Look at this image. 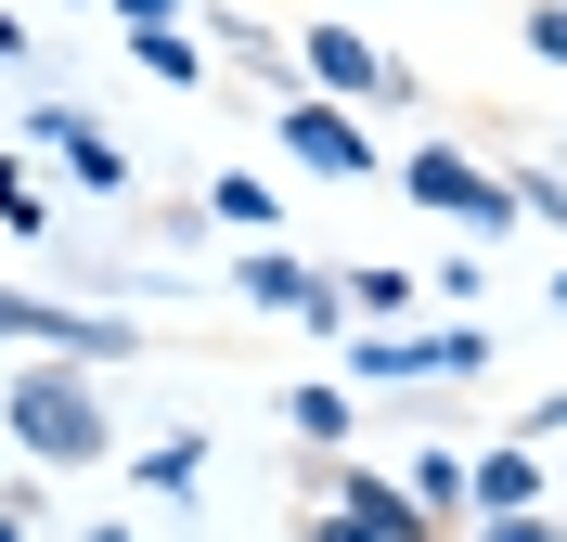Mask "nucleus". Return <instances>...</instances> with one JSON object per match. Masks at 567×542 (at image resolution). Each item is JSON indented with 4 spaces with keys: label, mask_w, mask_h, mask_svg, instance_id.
<instances>
[{
    "label": "nucleus",
    "mask_w": 567,
    "mask_h": 542,
    "mask_svg": "<svg viewBox=\"0 0 567 542\" xmlns=\"http://www.w3.org/2000/svg\"><path fill=\"white\" fill-rule=\"evenodd\" d=\"M0 413H13V439H27L39 466H104V400L78 388L65 361H39V375H13V388H0Z\"/></svg>",
    "instance_id": "obj_1"
},
{
    "label": "nucleus",
    "mask_w": 567,
    "mask_h": 542,
    "mask_svg": "<svg viewBox=\"0 0 567 542\" xmlns=\"http://www.w3.org/2000/svg\"><path fill=\"white\" fill-rule=\"evenodd\" d=\"M0 336L13 349H52V361H116L130 349L116 310H65V297H27V285H0Z\"/></svg>",
    "instance_id": "obj_2"
},
{
    "label": "nucleus",
    "mask_w": 567,
    "mask_h": 542,
    "mask_svg": "<svg viewBox=\"0 0 567 542\" xmlns=\"http://www.w3.org/2000/svg\"><path fill=\"white\" fill-rule=\"evenodd\" d=\"M246 297H258V310H297L310 336L349 324V285H336V272H310V258H284V246H258V258H246Z\"/></svg>",
    "instance_id": "obj_3"
},
{
    "label": "nucleus",
    "mask_w": 567,
    "mask_h": 542,
    "mask_svg": "<svg viewBox=\"0 0 567 542\" xmlns=\"http://www.w3.org/2000/svg\"><path fill=\"white\" fill-rule=\"evenodd\" d=\"M413 207H439V219H464V233H503V219H516V181H477L464 168V155H413Z\"/></svg>",
    "instance_id": "obj_4"
},
{
    "label": "nucleus",
    "mask_w": 567,
    "mask_h": 542,
    "mask_svg": "<svg viewBox=\"0 0 567 542\" xmlns=\"http://www.w3.org/2000/svg\"><path fill=\"white\" fill-rule=\"evenodd\" d=\"M284 143L310 155L322 181H374V143H361V116H349V104H310V91H297V104H284Z\"/></svg>",
    "instance_id": "obj_5"
},
{
    "label": "nucleus",
    "mask_w": 567,
    "mask_h": 542,
    "mask_svg": "<svg viewBox=\"0 0 567 542\" xmlns=\"http://www.w3.org/2000/svg\"><path fill=\"white\" fill-rule=\"evenodd\" d=\"M39 143H65V168L91 181V194H130V143H116L104 116H78V104H39Z\"/></svg>",
    "instance_id": "obj_6"
},
{
    "label": "nucleus",
    "mask_w": 567,
    "mask_h": 542,
    "mask_svg": "<svg viewBox=\"0 0 567 542\" xmlns=\"http://www.w3.org/2000/svg\"><path fill=\"white\" fill-rule=\"evenodd\" d=\"M310 65L336 78V91H400V65H388L361 27H310Z\"/></svg>",
    "instance_id": "obj_7"
},
{
    "label": "nucleus",
    "mask_w": 567,
    "mask_h": 542,
    "mask_svg": "<svg viewBox=\"0 0 567 542\" xmlns=\"http://www.w3.org/2000/svg\"><path fill=\"white\" fill-rule=\"evenodd\" d=\"M464 491H477V504H491V517L542 504V452H516V439H503V452H477V478H464Z\"/></svg>",
    "instance_id": "obj_8"
},
{
    "label": "nucleus",
    "mask_w": 567,
    "mask_h": 542,
    "mask_svg": "<svg viewBox=\"0 0 567 542\" xmlns=\"http://www.w3.org/2000/svg\"><path fill=\"white\" fill-rule=\"evenodd\" d=\"M336 504H349V517H374V530H400V542H425V530H439V517H425L413 491H388V478H361V466L336 478Z\"/></svg>",
    "instance_id": "obj_9"
},
{
    "label": "nucleus",
    "mask_w": 567,
    "mask_h": 542,
    "mask_svg": "<svg viewBox=\"0 0 567 542\" xmlns=\"http://www.w3.org/2000/svg\"><path fill=\"white\" fill-rule=\"evenodd\" d=\"M130 52H142V78H168V91H194V78H207V52H194L181 27H130Z\"/></svg>",
    "instance_id": "obj_10"
},
{
    "label": "nucleus",
    "mask_w": 567,
    "mask_h": 542,
    "mask_svg": "<svg viewBox=\"0 0 567 542\" xmlns=\"http://www.w3.org/2000/svg\"><path fill=\"white\" fill-rule=\"evenodd\" d=\"M349 375H361V388H400V375H425V336H361Z\"/></svg>",
    "instance_id": "obj_11"
},
{
    "label": "nucleus",
    "mask_w": 567,
    "mask_h": 542,
    "mask_svg": "<svg viewBox=\"0 0 567 542\" xmlns=\"http://www.w3.org/2000/svg\"><path fill=\"white\" fill-rule=\"evenodd\" d=\"M194 478H207V439H155L142 452V491H194Z\"/></svg>",
    "instance_id": "obj_12"
},
{
    "label": "nucleus",
    "mask_w": 567,
    "mask_h": 542,
    "mask_svg": "<svg viewBox=\"0 0 567 542\" xmlns=\"http://www.w3.org/2000/svg\"><path fill=\"white\" fill-rule=\"evenodd\" d=\"M297 439H322V452H349V388H297Z\"/></svg>",
    "instance_id": "obj_13"
},
{
    "label": "nucleus",
    "mask_w": 567,
    "mask_h": 542,
    "mask_svg": "<svg viewBox=\"0 0 567 542\" xmlns=\"http://www.w3.org/2000/svg\"><path fill=\"white\" fill-rule=\"evenodd\" d=\"M207 207H219V219H246V233H271V181L233 168V181H207Z\"/></svg>",
    "instance_id": "obj_14"
},
{
    "label": "nucleus",
    "mask_w": 567,
    "mask_h": 542,
    "mask_svg": "<svg viewBox=\"0 0 567 542\" xmlns=\"http://www.w3.org/2000/svg\"><path fill=\"white\" fill-rule=\"evenodd\" d=\"M477 361H491L477 324H439V336H425V375H477Z\"/></svg>",
    "instance_id": "obj_15"
},
{
    "label": "nucleus",
    "mask_w": 567,
    "mask_h": 542,
    "mask_svg": "<svg viewBox=\"0 0 567 542\" xmlns=\"http://www.w3.org/2000/svg\"><path fill=\"white\" fill-rule=\"evenodd\" d=\"M349 310H374V324H388V310H413V272H349Z\"/></svg>",
    "instance_id": "obj_16"
},
{
    "label": "nucleus",
    "mask_w": 567,
    "mask_h": 542,
    "mask_svg": "<svg viewBox=\"0 0 567 542\" xmlns=\"http://www.w3.org/2000/svg\"><path fill=\"white\" fill-rule=\"evenodd\" d=\"M529 52H542V65L567 78V0H542V13H529Z\"/></svg>",
    "instance_id": "obj_17"
},
{
    "label": "nucleus",
    "mask_w": 567,
    "mask_h": 542,
    "mask_svg": "<svg viewBox=\"0 0 567 542\" xmlns=\"http://www.w3.org/2000/svg\"><path fill=\"white\" fill-rule=\"evenodd\" d=\"M310 542H400V530H374V517H349V504H336V517H310Z\"/></svg>",
    "instance_id": "obj_18"
},
{
    "label": "nucleus",
    "mask_w": 567,
    "mask_h": 542,
    "mask_svg": "<svg viewBox=\"0 0 567 542\" xmlns=\"http://www.w3.org/2000/svg\"><path fill=\"white\" fill-rule=\"evenodd\" d=\"M491 542H567V530H542V504H516V517H491Z\"/></svg>",
    "instance_id": "obj_19"
},
{
    "label": "nucleus",
    "mask_w": 567,
    "mask_h": 542,
    "mask_svg": "<svg viewBox=\"0 0 567 542\" xmlns=\"http://www.w3.org/2000/svg\"><path fill=\"white\" fill-rule=\"evenodd\" d=\"M0 219H13V233H39V194H27L13 168H0Z\"/></svg>",
    "instance_id": "obj_20"
},
{
    "label": "nucleus",
    "mask_w": 567,
    "mask_h": 542,
    "mask_svg": "<svg viewBox=\"0 0 567 542\" xmlns=\"http://www.w3.org/2000/svg\"><path fill=\"white\" fill-rule=\"evenodd\" d=\"M116 13H130V27H181V0H116Z\"/></svg>",
    "instance_id": "obj_21"
},
{
    "label": "nucleus",
    "mask_w": 567,
    "mask_h": 542,
    "mask_svg": "<svg viewBox=\"0 0 567 542\" xmlns=\"http://www.w3.org/2000/svg\"><path fill=\"white\" fill-rule=\"evenodd\" d=\"M13 52H27V13H13V0H0V65H13Z\"/></svg>",
    "instance_id": "obj_22"
},
{
    "label": "nucleus",
    "mask_w": 567,
    "mask_h": 542,
    "mask_svg": "<svg viewBox=\"0 0 567 542\" xmlns=\"http://www.w3.org/2000/svg\"><path fill=\"white\" fill-rule=\"evenodd\" d=\"M542 439H567V388H555V400H542Z\"/></svg>",
    "instance_id": "obj_23"
},
{
    "label": "nucleus",
    "mask_w": 567,
    "mask_h": 542,
    "mask_svg": "<svg viewBox=\"0 0 567 542\" xmlns=\"http://www.w3.org/2000/svg\"><path fill=\"white\" fill-rule=\"evenodd\" d=\"M0 542H27V504H0Z\"/></svg>",
    "instance_id": "obj_24"
}]
</instances>
